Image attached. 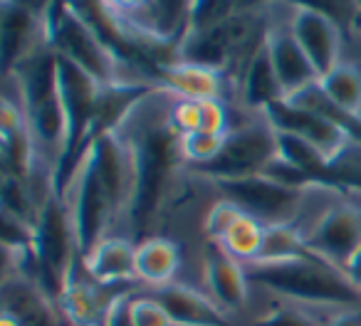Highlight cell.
<instances>
[{"instance_id": "16", "label": "cell", "mask_w": 361, "mask_h": 326, "mask_svg": "<svg viewBox=\"0 0 361 326\" xmlns=\"http://www.w3.org/2000/svg\"><path fill=\"white\" fill-rule=\"evenodd\" d=\"M203 280H206L208 294L226 314H238L247 306L250 299V280H247L245 265L235 262L221 247L211 245L203 260Z\"/></svg>"}, {"instance_id": "1", "label": "cell", "mask_w": 361, "mask_h": 326, "mask_svg": "<svg viewBox=\"0 0 361 326\" xmlns=\"http://www.w3.org/2000/svg\"><path fill=\"white\" fill-rule=\"evenodd\" d=\"M151 96H146L136 106V111L124 124V131L131 144V153H134L131 220L136 225L139 222L146 225V222L154 220L156 213L166 203V196L171 193L173 178L178 173V163H183L178 149V136L173 134V129L169 124V111L159 114L151 106Z\"/></svg>"}, {"instance_id": "12", "label": "cell", "mask_w": 361, "mask_h": 326, "mask_svg": "<svg viewBox=\"0 0 361 326\" xmlns=\"http://www.w3.org/2000/svg\"><path fill=\"white\" fill-rule=\"evenodd\" d=\"M109 287H102L99 282L92 280V275L85 270V262L80 260L72 265L67 272L65 282H62L60 291V304L62 314H65L70 326H102L109 314L114 299L121 294H109Z\"/></svg>"}, {"instance_id": "26", "label": "cell", "mask_w": 361, "mask_h": 326, "mask_svg": "<svg viewBox=\"0 0 361 326\" xmlns=\"http://www.w3.org/2000/svg\"><path fill=\"white\" fill-rule=\"evenodd\" d=\"M329 314H324V309H319V306L280 299L265 314L257 316L252 326H324Z\"/></svg>"}, {"instance_id": "30", "label": "cell", "mask_w": 361, "mask_h": 326, "mask_svg": "<svg viewBox=\"0 0 361 326\" xmlns=\"http://www.w3.org/2000/svg\"><path fill=\"white\" fill-rule=\"evenodd\" d=\"M169 124L173 129V134L178 136H188L196 134L203 129V106L201 101L193 99H176L169 106Z\"/></svg>"}, {"instance_id": "5", "label": "cell", "mask_w": 361, "mask_h": 326, "mask_svg": "<svg viewBox=\"0 0 361 326\" xmlns=\"http://www.w3.org/2000/svg\"><path fill=\"white\" fill-rule=\"evenodd\" d=\"M60 198L67 208V215H70L77 252H80V257H85L104 237H109L111 225L116 222L109 198H106L104 188H102L99 178H97L90 151L82 153L80 163L72 171Z\"/></svg>"}, {"instance_id": "6", "label": "cell", "mask_w": 361, "mask_h": 326, "mask_svg": "<svg viewBox=\"0 0 361 326\" xmlns=\"http://www.w3.org/2000/svg\"><path fill=\"white\" fill-rule=\"evenodd\" d=\"M277 156V134L262 116L243 124L226 136L223 151L198 173L211 181H240V178L262 176Z\"/></svg>"}, {"instance_id": "18", "label": "cell", "mask_w": 361, "mask_h": 326, "mask_svg": "<svg viewBox=\"0 0 361 326\" xmlns=\"http://www.w3.org/2000/svg\"><path fill=\"white\" fill-rule=\"evenodd\" d=\"M85 270L102 287L136 282V245L124 235H109L82 257Z\"/></svg>"}, {"instance_id": "27", "label": "cell", "mask_w": 361, "mask_h": 326, "mask_svg": "<svg viewBox=\"0 0 361 326\" xmlns=\"http://www.w3.org/2000/svg\"><path fill=\"white\" fill-rule=\"evenodd\" d=\"M326 188L361 193V141H351L336 158L329 161Z\"/></svg>"}, {"instance_id": "17", "label": "cell", "mask_w": 361, "mask_h": 326, "mask_svg": "<svg viewBox=\"0 0 361 326\" xmlns=\"http://www.w3.org/2000/svg\"><path fill=\"white\" fill-rule=\"evenodd\" d=\"M154 296L161 301L173 326H231L228 314L213 301V296L191 284L173 282L154 289Z\"/></svg>"}, {"instance_id": "31", "label": "cell", "mask_w": 361, "mask_h": 326, "mask_svg": "<svg viewBox=\"0 0 361 326\" xmlns=\"http://www.w3.org/2000/svg\"><path fill=\"white\" fill-rule=\"evenodd\" d=\"M240 213L243 211L233 201H228V198H218V201L211 206V211H208L206 222H203V230H206V235L211 237V242H216L218 237L231 227V222L235 220Z\"/></svg>"}, {"instance_id": "7", "label": "cell", "mask_w": 361, "mask_h": 326, "mask_svg": "<svg viewBox=\"0 0 361 326\" xmlns=\"http://www.w3.org/2000/svg\"><path fill=\"white\" fill-rule=\"evenodd\" d=\"M221 191V198L235 203L247 215L257 218L265 225L297 222L302 206L314 191H292L265 176L240 178V181H213ZM322 188V186H319Z\"/></svg>"}, {"instance_id": "15", "label": "cell", "mask_w": 361, "mask_h": 326, "mask_svg": "<svg viewBox=\"0 0 361 326\" xmlns=\"http://www.w3.org/2000/svg\"><path fill=\"white\" fill-rule=\"evenodd\" d=\"M0 52H3V70L11 75L27 55L45 45V18L42 8L3 3V25H0Z\"/></svg>"}, {"instance_id": "21", "label": "cell", "mask_w": 361, "mask_h": 326, "mask_svg": "<svg viewBox=\"0 0 361 326\" xmlns=\"http://www.w3.org/2000/svg\"><path fill=\"white\" fill-rule=\"evenodd\" d=\"M238 99L243 106L257 111V116H262V111L267 106H272L275 101L282 99V87L277 82L275 67H272L270 52H267V42H262L255 50V55L247 60L245 70L238 77Z\"/></svg>"}, {"instance_id": "13", "label": "cell", "mask_w": 361, "mask_h": 326, "mask_svg": "<svg viewBox=\"0 0 361 326\" xmlns=\"http://www.w3.org/2000/svg\"><path fill=\"white\" fill-rule=\"evenodd\" d=\"M3 311L20 326H65L67 321L55 296L20 270H6Z\"/></svg>"}, {"instance_id": "34", "label": "cell", "mask_w": 361, "mask_h": 326, "mask_svg": "<svg viewBox=\"0 0 361 326\" xmlns=\"http://www.w3.org/2000/svg\"><path fill=\"white\" fill-rule=\"evenodd\" d=\"M344 275L349 277V280H351V284H354L356 289L361 291V250L356 252V255L349 260V265L344 267Z\"/></svg>"}, {"instance_id": "23", "label": "cell", "mask_w": 361, "mask_h": 326, "mask_svg": "<svg viewBox=\"0 0 361 326\" xmlns=\"http://www.w3.org/2000/svg\"><path fill=\"white\" fill-rule=\"evenodd\" d=\"M319 87L344 114L361 119V67L354 62H339L319 80Z\"/></svg>"}, {"instance_id": "4", "label": "cell", "mask_w": 361, "mask_h": 326, "mask_svg": "<svg viewBox=\"0 0 361 326\" xmlns=\"http://www.w3.org/2000/svg\"><path fill=\"white\" fill-rule=\"evenodd\" d=\"M42 18H45V42L50 45V50L94 77L102 87L144 82L129 77V65H124L109 50V45L75 11L72 3H47L42 8Z\"/></svg>"}, {"instance_id": "33", "label": "cell", "mask_w": 361, "mask_h": 326, "mask_svg": "<svg viewBox=\"0 0 361 326\" xmlns=\"http://www.w3.org/2000/svg\"><path fill=\"white\" fill-rule=\"evenodd\" d=\"M324 326H361V306H349V309H336L326 316Z\"/></svg>"}, {"instance_id": "24", "label": "cell", "mask_w": 361, "mask_h": 326, "mask_svg": "<svg viewBox=\"0 0 361 326\" xmlns=\"http://www.w3.org/2000/svg\"><path fill=\"white\" fill-rule=\"evenodd\" d=\"M277 134V131H275ZM277 156L295 166L300 173H305L317 186L326 188V173H329V158L322 156L312 144L292 134H277Z\"/></svg>"}, {"instance_id": "3", "label": "cell", "mask_w": 361, "mask_h": 326, "mask_svg": "<svg viewBox=\"0 0 361 326\" xmlns=\"http://www.w3.org/2000/svg\"><path fill=\"white\" fill-rule=\"evenodd\" d=\"M6 80L16 82V101L20 104L32 139L55 176L62 153V139H65V119H62L60 84H57V55L45 42L32 55H27L11 75H6Z\"/></svg>"}, {"instance_id": "20", "label": "cell", "mask_w": 361, "mask_h": 326, "mask_svg": "<svg viewBox=\"0 0 361 326\" xmlns=\"http://www.w3.org/2000/svg\"><path fill=\"white\" fill-rule=\"evenodd\" d=\"M180 245L166 235L146 237L136 245V282L146 287H169L176 282L180 270Z\"/></svg>"}, {"instance_id": "25", "label": "cell", "mask_w": 361, "mask_h": 326, "mask_svg": "<svg viewBox=\"0 0 361 326\" xmlns=\"http://www.w3.org/2000/svg\"><path fill=\"white\" fill-rule=\"evenodd\" d=\"M305 230L297 222H282V225H267L265 245H262L257 262H282L292 257L307 255Z\"/></svg>"}, {"instance_id": "10", "label": "cell", "mask_w": 361, "mask_h": 326, "mask_svg": "<svg viewBox=\"0 0 361 326\" xmlns=\"http://www.w3.org/2000/svg\"><path fill=\"white\" fill-rule=\"evenodd\" d=\"M262 119H265L277 134H292V136L305 139L307 144H312L329 161L336 158L351 141H356L346 129L326 121L324 116L312 114V111L302 109V106H297V104H290V101H285V99L267 106V109L262 111Z\"/></svg>"}, {"instance_id": "35", "label": "cell", "mask_w": 361, "mask_h": 326, "mask_svg": "<svg viewBox=\"0 0 361 326\" xmlns=\"http://www.w3.org/2000/svg\"><path fill=\"white\" fill-rule=\"evenodd\" d=\"M351 25H354V30L361 35V6L354 11V15H351Z\"/></svg>"}, {"instance_id": "29", "label": "cell", "mask_w": 361, "mask_h": 326, "mask_svg": "<svg viewBox=\"0 0 361 326\" xmlns=\"http://www.w3.org/2000/svg\"><path fill=\"white\" fill-rule=\"evenodd\" d=\"M129 319L131 326H173L171 316L154 294H131Z\"/></svg>"}, {"instance_id": "32", "label": "cell", "mask_w": 361, "mask_h": 326, "mask_svg": "<svg viewBox=\"0 0 361 326\" xmlns=\"http://www.w3.org/2000/svg\"><path fill=\"white\" fill-rule=\"evenodd\" d=\"M129 299H131L129 291H121V294L114 299V304H111L109 314H106V319H104V324H102V326H131Z\"/></svg>"}, {"instance_id": "28", "label": "cell", "mask_w": 361, "mask_h": 326, "mask_svg": "<svg viewBox=\"0 0 361 326\" xmlns=\"http://www.w3.org/2000/svg\"><path fill=\"white\" fill-rule=\"evenodd\" d=\"M223 144H226V136L208 134V131H196V134L180 136V158H183V163H191L198 171V168L208 166L211 161L218 158V153L223 151Z\"/></svg>"}, {"instance_id": "19", "label": "cell", "mask_w": 361, "mask_h": 326, "mask_svg": "<svg viewBox=\"0 0 361 326\" xmlns=\"http://www.w3.org/2000/svg\"><path fill=\"white\" fill-rule=\"evenodd\" d=\"M159 84L176 99H223L226 92V75L211 67L193 65V62L176 60L159 70Z\"/></svg>"}, {"instance_id": "22", "label": "cell", "mask_w": 361, "mask_h": 326, "mask_svg": "<svg viewBox=\"0 0 361 326\" xmlns=\"http://www.w3.org/2000/svg\"><path fill=\"white\" fill-rule=\"evenodd\" d=\"M265 222H260L257 218L247 215L243 211L213 245L221 247L226 255H231L240 265H252V262L260 260L262 245H265Z\"/></svg>"}, {"instance_id": "11", "label": "cell", "mask_w": 361, "mask_h": 326, "mask_svg": "<svg viewBox=\"0 0 361 326\" xmlns=\"http://www.w3.org/2000/svg\"><path fill=\"white\" fill-rule=\"evenodd\" d=\"M295 40L310 57L319 80L341 62V30L324 11L314 6H292L287 18Z\"/></svg>"}, {"instance_id": "14", "label": "cell", "mask_w": 361, "mask_h": 326, "mask_svg": "<svg viewBox=\"0 0 361 326\" xmlns=\"http://www.w3.org/2000/svg\"><path fill=\"white\" fill-rule=\"evenodd\" d=\"M267 52H270L272 67H275L277 82L282 87V99L300 94V92L310 89L319 82V75L312 67L310 57L305 55V50L300 47V42L295 40L290 25L280 23H267Z\"/></svg>"}, {"instance_id": "2", "label": "cell", "mask_w": 361, "mask_h": 326, "mask_svg": "<svg viewBox=\"0 0 361 326\" xmlns=\"http://www.w3.org/2000/svg\"><path fill=\"white\" fill-rule=\"evenodd\" d=\"M245 272L247 280L272 291L277 299L329 311L359 306L361 301V291L351 284L349 277L312 252L282 262H252L245 265Z\"/></svg>"}, {"instance_id": "8", "label": "cell", "mask_w": 361, "mask_h": 326, "mask_svg": "<svg viewBox=\"0 0 361 326\" xmlns=\"http://www.w3.org/2000/svg\"><path fill=\"white\" fill-rule=\"evenodd\" d=\"M94 163L97 178L104 188L111 203L116 222L131 220V206H134V153H131L129 136L124 126L116 131L97 136L87 146Z\"/></svg>"}, {"instance_id": "9", "label": "cell", "mask_w": 361, "mask_h": 326, "mask_svg": "<svg viewBox=\"0 0 361 326\" xmlns=\"http://www.w3.org/2000/svg\"><path fill=\"white\" fill-rule=\"evenodd\" d=\"M305 242L312 255L344 272L361 250V206L349 201L326 206L305 230Z\"/></svg>"}]
</instances>
